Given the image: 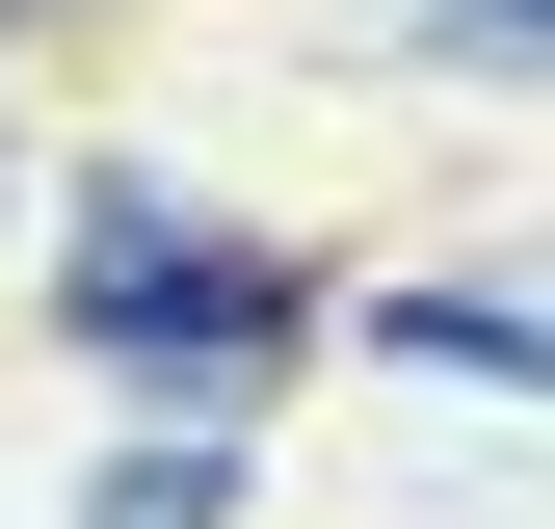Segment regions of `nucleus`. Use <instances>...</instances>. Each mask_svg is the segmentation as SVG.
I'll return each instance as SVG.
<instances>
[{"mask_svg": "<svg viewBox=\"0 0 555 529\" xmlns=\"http://www.w3.org/2000/svg\"><path fill=\"white\" fill-rule=\"evenodd\" d=\"M53 318H80L106 371H264L318 292H292V238L185 212V185H80V264H53Z\"/></svg>", "mask_w": 555, "mask_h": 529, "instance_id": "f257e3e1", "label": "nucleus"}, {"mask_svg": "<svg viewBox=\"0 0 555 529\" xmlns=\"http://www.w3.org/2000/svg\"><path fill=\"white\" fill-rule=\"evenodd\" d=\"M80 529H238V450H212V424H159V450H106V477H80Z\"/></svg>", "mask_w": 555, "mask_h": 529, "instance_id": "f03ea898", "label": "nucleus"}, {"mask_svg": "<svg viewBox=\"0 0 555 529\" xmlns=\"http://www.w3.org/2000/svg\"><path fill=\"white\" fill-rule=\"evenodd\" d=\"M371 345H424V371H476V397H529V292H397Z\"/></svg>", "mask_w": 555, "mask_h": 529, "instance_id": "7ed1b4c3", "label": "nucleus"}, {"mask_svg": "<svg viewBox=\"0 0 555 529\" xmlns=\"http://www.w3.org/2000/svg\"><path fill=\"white\" fill-rule=\"evenodd\" d=\"M424 80H529V0H450V27H424Z\"/></svg>", "mask_w": 555, "mask_h": 529, "instance_id": "20e7f679", "label": "nucleus"}]
</instances>
